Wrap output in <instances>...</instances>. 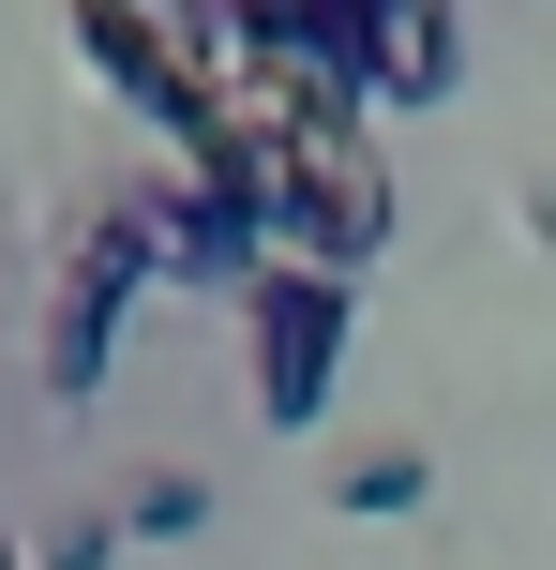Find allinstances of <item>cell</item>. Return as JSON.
Returning <instances> with one entry per match:
<instances>
[{
  "mask_svg": "<svg viewBox=\"0 0 556 570\" xmlns=\"http://www.w3.org/2000/svg\"><path fill=\"white\" fill-rule=\"evenodd\" d=\"M421 495H437V451H421V435H377V451L331 465V511L347 525H391V511H421Z\"/></svg>",
  "mask_w": 556,
  "mask_h": 570,
  "instance_id": "5",
  "label": "cell"
},
{
  "mask_svg": "<svg viewBox=\"0 0 556 570\" xmlns=\"http://www.w3.org/2000/svg\"><path fill=\"white\" fill-rule=\"evenodd\" d=\"M136 285H166V180H120V196L76 210V240L46 271V405L106 391V345L136 315Z\"/></svg>",
  "mask_w": 556,
  "mask_h": 570,
  "instance_id": "1",
  "label": "cell"
},
{
  "mask_svg": "<svg viewBox=\"0 0 556 570\" xmlns=\"http://www.w3.org/2000/svg\"><path fill=\"white\" fill-rule=\"evenodd\" d=\"M527 226H542V240H556V166H527Z\"/></svg>",
  "mask_w": 556,
  "mask_h": 570,
  "instance_id": "8",
  "label": "cell"
},
{
  "mask_svg": "<svg viewBox=\"0 0 556 570\" xmlns=\"http://www.w3.org/2000/svg\"><path fill=\"white\" fill-rule=\"evenodd\" d=\"M0 570H30V541H0Z\"/></svg>",
  "mask_w": 556,
  "mask_h": 570,
  "instance_id": "9",
  "label": "cell"
},
{
  "mask_svg": "<svg viewBox=\"0 0 556 570\" xmlns=\"http://www.w3.org/2000/svg\"><path fill=\"white\" fill-rule=\"evenodd\" d=\"M106 556H120V511L90 495V511H60V525H46V556H30V570H106Z\"/></svg>",
  "mask_w": 556,
  "mask_h": 570,
  "instance_id": "7",
  "label": "cell"
},
{
  "mask_svg": "<svg viewBox=\"0 0 556 570\" xmlns=\"http://www.w3.org/2000/svg\"><path fill=\"white\" fill-rule=\"evenodd\" d=\"M106 511H120V541H196V525H211V481H196V465H136Z\"/></svg>",
  "mask_w": 556,
  "mask_h": 570,
  "instance_id": "6",
  "label": "cell"
},
{
  "mask_svg": "<svg viewBox=\"0 0 556 570\" xmlns=\"http://www.w3.org/2000/svg\"><path fill=\"white\" fill-rule=\"evenodd\" d=\"M347 315H361V285L347 271H301V256H271L256 285H241V331H256V421L271 435H301L331 405V375H347Z\"/></svg>",
  "mask_w": 556,
  "mask_h": 570,
  "instance_id": "2",
  "label": "cell"
},
{
  "mask_svg": "<svg viewBox=\"0 0 556 570\" xmlns=\"http://www.w3.org/2000/svg\"><path fill=\"white\" fill-rule=\"evenodd\" d=\"M271 271V210L211 196V180H166V285H256Z\"/></svg>",
  "mask_w": 556,
  "mask_h": 570,
  "instance_id": "4",
  "label": "cell"
},
{
  "mask_svg": "<svg viewBox=\"0 0 556 570\" xmlns=\"http://www.w3.org/2000/svg\"><path fill=\"white\" fill-rule=\"evenodd\" d=\"M271 256L361 285V271L391 256V166H377V150H316V166H286V196H271Z\"/></svg>",
  "mask_w": 556,
  "mask_h": 570,
  "instance_id": "3",
  "label": "cell"
}]
</instances>
